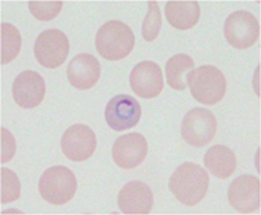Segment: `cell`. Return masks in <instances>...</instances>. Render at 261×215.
<instances>
[{"instance_id":"obj_14","label":"cell","mask_w":261,"mask_h":215,"mask_svg":"<svg viewBox=\"0 0 261 215\" xmlns=\"http://www.w3.org/2000/svg\"><path fill=\"white\" fill-rule=\"evenodd\" d=\"M153 201L152 188L139 180L126 183L118 194V207L124 214H149Z\"/></svg>"},{"instance_id":"obj_17","label":"cell","mask_w":261,"mask_h":215,"mask_svg":"<svg viewBox=\"0 0 261 215\" xmlns=\"http://www.w3.org/2000/svg\"><path fill=\"white\" fill-rule=\"evenodd\" d=\"M204 164L218 179H227L234 173L238 160L232 149L226 145L211 147L204 156Z\"/></svg>"},{"instance_id":"obj_21","label":"cell","mask_w":261,"mask_h":215,"mask_svg":"<svg viewBox=\"0 0 261 215\" xmlns=\"http://www.w3.org/2000/svg\"><path fill=\"white\" fill-rule=\"evenodd\" d=\"M148 13L142 23V37L145 41L152 42L158 38L160 29H162V13H160L158 2L150 0L148 2Z\"/></svg>"},{"instance_id":"obj_10","label":"cell","mask_w":261,"mask_h":215,"mask_svg":"<svg viewBox=\"0 0 261 215\" xmlns=\"http://www.w3.org/2000/svg\"><path fill=\"white\" fill-rule=\"evenodd\" d=\"M142 117V107L137 99L128 94H118L108 102L106 107V121L114 131L134 128Z\"/></svg>"},{"instance_id":"obj_9","label":"cell","mask_w":261,"mask_h":215,"mask_svg":"<svg viewBox=\"0 0 261 215\" xmlns=\"http://www.w3.org/2000/svg\"><path fill=\"white\" fill-rule=\"evenodd\" d=\"M229 204L240 214H250L260 208V179L251 175L239 176L227 190Z\"/></svg>"},{"instance_id":"obj_3","label":"cell","mask_w":261,"mask_h":215,"mask_svg":"<svg viewBox=\"0 0 261 215\" xmlns=\"http://www.w3.org/2000/svg\"><path fill=\"white\" fill-rule=\"evenodd\" d=\"M187 86L197 102L208 106L218 104L226 94V78L212 65L193 69L187 76Z\"/></svg>"},{"instance_id":"obj_11","label":"cell","mask_w":261,"mask_h":215,"mask_svg":"<svg viewBox=\"0 0 261 215\" xmlns=\"http://www.w3.org/2000/svg\"><path fill=\"white\" fill-rule=\"evenodd\" d=\"M129 83L137 96L142 99H154L162 93L165 86L162 68L152 61L137 63L129 75Z\"/></svg>"},{"instance_id":"obj_5","label":"cell","mask_w":261,"mask_h":215,"mask_svg":"<svg viewBox=\"0 0 261 215\" xmlns=\"http://www.w3.org/2000/svg\"><path fill=\"white\" fill-rule=\"evenodd\" d=\"M69 48V40L63 31L57 29L45 30L35 40V59L44 68L57 69L66 61Z\"/></svg>"},{"instance_id":"obj_1","label":"cell","mask_w":261,"mask_h":215,"mask_svg":"<svg viewBox=\"0 0 261 215\" xmlns=\"http://www.w3.org/2000/svg\"><path fill=\"white\" fill-rule=\"evenodd\" d=\"M210 187V176L199 164L187 162L178 166L171 175L169 188L184 205L193 207L205 197Z\"/></svg>"},{"instance_id":"obj_22","label":"cell","mask_w":261,"mask_h":215,"mask_svg":"<svg viewBox=\"0 0 261 215\" xmlns=\"http://www.w3.org/2000/svg\"><path fill=\"white\" fill-rule=\"evenodd\" d=\"M63 7V2H29L31 14L40 21H51L58 17Z\"/></svg>"},{"instance_id":"obj_16","label":"cell","mask_w":261,"mask_h":215,"mask_svg":"<svg viewBox=\"0 0 261 215\" xmlns=\"http://www.w3.org/2000/svg\"><path fill=\"white\" fill-rule=\"evenodd\" d=\"M166 18L171 27L176 30L193 29L197 26L201 14L198 2H167L166 3Z\"/></svg>"},{"instance_id":"obj_15","label":"cell","mask_w":261,"mask_h":215,"mask_svg":"<svg viewBox=\"0 0 261 215\" xmlns=\"http://www.w3.org/2000/svg\"><path fill=\"white\" fill-rule=\"evenodd\" d=\"M100 62L91 54H80L74 57L66 70L69 83L79 90L91 89L100 79Z\"/></svg>"},{"instance_id":"obj_20","label":"cell","mask_w":261,"mask_h":215,"mask_svg":"<svg viewBox=\"0 0 261 215\" xmlns=\"http://www.w3.org/2000/svg\"><path fill=\"white\" fill-rule=\"evenodd\" d=\"M0 201L2 204L13 203L20 197L21 193V186L18 176L10 169L2 168L0 170Z\"/></svg>"},{"instance_id":"obj_7","label":"cell","mask_w":261,"mask_h":215,"mask_svg":"<svg viewBox=\"0 0 261 215\" xmlns=\"http://www.w3.org/2000/svg\"><path fill=\"white\" fill-rule=\"evenodd\" d=\"M223 34L230 45L238 50H246L258 41L260 24L254 14L246 10H238L226 18Z\"/></svg>"},{"instance_id":"obj_23","label":"cell","mask_w":261,"mask_h":215,"mask_svg":"<svg viewBox=\"0 0 261 215\" xmlns=\"http://www.w3.org/2000/svg\"><path fill=\"white\" fill-rule=\"evenodd\" d=\"M2 134V163L10 162L16 155V139L10 131H7L5 127L0 130Z\"/></svg>"},{"instance_id":"obj_4","label":"cell","mask_w":261,"mask_h":215,"mask_svg":"<svg viewBox=\"0 0 261 215\" xmlns=\"http://www.w3.org/2000/svg\"><path fill=\"white\" fill-rule=\"evenodd\" d=\"M38 190L46 203L63 205L74 197L77 190V180L73 172L68 168L52 166L41 176Z\"/></svg>"},{"instance_id":"obj_12","label":"cell","mask_w":261,"mask_h":215,"mask_svg":"<svg viewBox=\"0 0 261 215\" xmlns=\"http://www.w3.org/2000/svg\"><path fill=\"white\" fill-rule=\"evenodd\" d=\"M45 93V80L35 70H24L13 82V99L21 108L30 110L38 107Z\"/></svg>"},{"instance_id":"obj_13","label":"cell","mask_w":261,"mask_h":215,"mask_svg":"<svg viewBox=\"0 0 261 215\" xmlns=\"http://www.w3.org/2000/svg\"><path fill=\"white\" fill-rule=\"evenodd\" d=\"M148 142L142 134L130 132L119 136L113 145V159L122 169H135L146 159Z\"/></svg>"},{"instance_id":"obj_6","label":"cell","mask_w":261,"mask_h":215,"mask_svg":"<svg viewBox=\"0 0 261 215\" xmlns=\"http://www.w3.org/2000/svg\"><path fill=\"white\" fill-rule=\"evenodd\" d=\"M218 130V123L214 114L206 108L190 110L181 123V136L188 145L202 148L208 145Z\"/></svg>"},{"instance_id":"obj_8","label":"cell","mask_w":261,"mask_h":215,"mask_svg":"<svg viewBox=\"0 0 261 215\" xmlns=\"http://www.w3.org/2000/svg\"><path fill=\"white\" fill-rule=\"evenodd\" d=\"M61 148L70 160L85 162L96 151L97 136L89 125L74 124L63 132Z\"/></svg>"},{"instance_id":"obj_19","label":"cell","mask_w":261,"mask_h":215,"mask_svg":"<svg viewBox=\"0 0 261 215\" xmlns=\"http://www.w3.org/2000/svg\"><path fill=\"white\" fill-rule=\"evenodd\" d=\"M0 63L7 65L17 58L21 50V35L13 24L2 23L0 26Z\"/></svg>"},{"instance_id":"obj_18","label":"cell","mask_w":261,"mask_h":215,"mask_svg":"<svg viewBox=\"0 0 261 215\" xmlns=\"http://www.w3.org/2000/svg\"><path fill=\"white\" fill-rule=\"evenodd\" d=\"M194 59L187 54H177L166 63V78L167 83L174 90L187 89V76L194 69Z\"/></svg>"},{"instance_id":"obj_2","label":"cell","mask_w":261,"mask_h":215,"mask_svg":"<svg viewBox=\"0 0 261 215\" xmlns=\"http://www.w3.org/2000/svg\"><path fill=\"white\" fill-rule=\"evenodd\" d=\"M134 46L135 35L129 26L119 20H110L97 31V52L107 61L124 59L132 52Z\"/></svg>"}]
</instances>
